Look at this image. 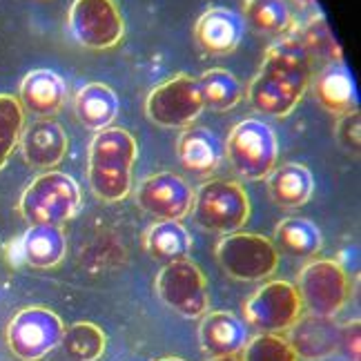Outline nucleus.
<instances>
[{
  "label": "nucleus",
  "instance_id": "f257e3e1",
  "mask_svg": "<svg viewBox=\"0 0 361 361\" xmlns=\"http://www.w3.org/2000/svg\"><path fill=\"white\" fill-rule=\"evenodd\" d=\"M312 80V56L301 40L281 36L266 51L257 76L250 80L247 101L259 114L283 118L295 112Z\"/></svg>",
  "mask_w": 361,
  "mask_h": 361
},
{
  "label": "nucleus",
  "instance_id": "f03ea898",
  "mask_svg": "<svg viewBox=\"0 0 361 361\" xmlns=\"http://www.w3.org/2000/svg\"><path fill=\"white\" fill-rule=\"evenodd\" d=\"M138 147L134 136L123 128L101 130L92 138L87 154L90 188L101 201L116 203L132 190V170Z\"/></svg>",
  "mask_w": 361,
  "mask_h": 361
},
{
  "label": "nucleus",
  "instance_id": "7ed1b4c3",
  "mask_svg": "<svg viewBox=\"0 0 361 361\" xmlns=\"http://www.w3.org/2000/svg\"><path fill=\"white\" fill-rule=\"evenodd\" d=\"M20 214L32 226H63L80 210V188L63 172L36 176L20 197Z\"/></svg>",
  "mask_w": 361,
  "mask_h": 361
},
{
  "label": "nucleus",
  "instance_id": "20e7f679",
  "mask_svg": "<svg viewBox=\"0 0 361 361\" xmlns=\"http://www.w3.org/2000/svg\"><path fill=\"white\" fill-rule=\"evenodd\" d=\"M192 212L199 228L216 234H232L247 224L250 197L237 180L212 178L194 194Z\"/></svg>",
  "mask_w": 361,
  "mask_h": 361
},
{
  "label": "nucleus",
  "instance_id": "39448f33",
  "mask_svg": "<svg viewBox=\"0 0 361 361\" xmlns=\"http://www.w3.org/2000/svg\"><path fill=\"white\" fill-rule=\"evenodd\" d=\"M224 154L237 174L247 180H261L276 168L279 145H276V136L268 123L259 118H245L234 125Z\"/></svg>",
  "mask_w": 361,
  "mask_h": 361
},
{
  "label": "nucleus",
  "instance_id": "423d86ee",
  "mask_svg": "<svg viewBox=\"0 0 361 361\" xmlns=\"http://www.w3.org/2000/svg\"><path fill=\"white\" fill-rule=\"evenodd\" d=\"M216 261L232 279L263 281L279 268V250L261 234L232 232L219 241Z\"/></svg>",
  "mask_w": 361,
  "mask_h": 361
},
{
  "label": "nucleus",
  "instance_id": "0eeeda50",
  "mask_svg": "<svg viewBox=\"0 0 361 361\" xmlns=\"http://www.w3.org/2000/svg\"><path fill=\"white\" fill-rule=\"evenodd\" d=\"M297 293L310 314L337 317L350 297V281L343 266L335 259L310 261L299 272Z\"/></svg>",
  "mask_w": 361,
  "mask_h": 361
},
{
  "label": "nucleus",
  "instance_id": "6e6552de",
  "mask_svg": "<svg viewBox=\"0 0 361 361\" xmlns=\"http://www.w3.org/2000/svg\"><path fill=\"white\" fill-rule=\"evenodd\" d=\"M67 30L80 47L112 49L125 36V20L116 0H74Z\"/></svg>",
  "mask_w": 361,
  "mask_h": 361
},
{
  "label": "nucleus",
  "instance_id": "1a4fd4ad",
  "mask_svg": "<svg viewBox=\"0 0 361 361\" xmlns=\"http://www.w3.org/2000/svg\"><path fill=\"white\" fill-rule=\"evenodd\" d=\"M205 109L199 80L190 74H174L147 94L145 112L161 128H190Z\"/></svg>",
  "mask_w": 361,
  "mask_h": 361
},
{
  "label": "nucleus",
  "instance_id": "9d476101",
  "mask_svg": "<svg viewBox=\"0 0 361 361\" xmlns=\"http://www.w3.org/2000/svg\"><path fill=\"white\" fill-rule=\"evenodd\" d=\"M63 332V319L56 312L32 305L13 314L7 326V345L23 361H40L54 348H59Z\"/></svg>",
  "mask_w": 361,
  "mask_h": 361
},
{
  "label": "nucleus",
  "instance_id": "9b49d317",
  "mask_svg": "<svg viewBox=\"0 0 361 361\" xmlns=\"http://www.w3.org/2000/svg\"><path fill=\"white\" fill-rule=\"evenodd\" d=\"M243 314L259 335H281L303 314V305L293 283L268 281L245 301Z\"/></svg>",
  "mask_w": 361,
  "mask_h": 361
},
{
  "label": "nucleus",
  "instance_id": "f8f14e48",
  "mask_svg": "<svg viewBox=\"0 0 361 361\" xmlns=\"http://www.w3.org/2000/svg\"><path fill=\"white\" fill-rule=\"evenodd\" d=\"M157 293L170 310L185 319L203 317L210 305L205 276L197 263L190 259L165 263L157 276Z\"/></svg>",
  "mask_w": 361,
  "mask_h": 361
},
{
  "label": "nucleus",
  "instance_id": "ddd939ff",
  "mask_svg": "<svg viewBox=\"0 0 361 361\" xmlns=\"http://www.w3.org/2000/svg\"><path fill=\"white\" fill-rule=\"evenodd\" d=\"M136 203L159 221H180L192 212L194 192L178 174L159 172L141 180L136 190Z\"/></svg>",
  "mask_w": 361,
  "mask_h": 361
},
{
  "label": "nucleus",
  "instance_id": "4468645a",
  "mask_svg": "<svg viewBox=\"0 0 361 361\" xmlns=\"http://www.w3.org/2000/svg\"><path fill=\"white\" fill-rule=\"evenodd\" d=\"M286 341L295 350L297 359L322 361L341 348V326L335 322V317L305 312L290 326Z\"/></svg>",
  "mask_w": 361,
  "mask_h": 361
},
{
  "label": "nucleus",
  "instance_id": "2eb2a0df",
  "mask_svg": "<svg viewBox=\"0 0 361 361\" xmlns=\"http://www.w3.org/2000/svg\"><path fill=\"white\" fill-rule=\"evenodd\" d=\"M243 30L245 23L237 11L228 7H210L201 13L197 25H194V38L205 54L226 56L239 47Z\"/></svg>",
  "mask_w": 361,
  "mask_h": 361
},
{
  "label": "nucleus",
  "instance_id": "dca6fc26",
  "mask_svg": "<svg viewBox=\"0 0 361 361\" xmlns=\"http://www.w3.org/2000/svg\"><path fill=\"white\" fill-rule=\"evenodd\" d=\"M67 147L69 141L65 130L51 118H40L20 134L23 159L38 170H49L59 165L67 154Z\"/></svg>",
  "mask_w": 361,
  "mask_h": 361
},
{
  "label": "nucleus",
  "instance_id": "f3484780",
  "mask_svg": "<svg viewBox=\"0 0 361 361\" xmlns=\"http://www.w3.org/2000/svg\"><path fill=\"white\" fill-rule=\"evenodd\" d=\"M199 341L201 348L210 357H228L239 355L250 341V335L247 326L237 314L216 310L203 314L199 326Z\"/></svg>",
  "mask_w": 361,
  "mask_h": 361
},
{
  "label": "nucleus",
  "instance_id": "a211bd4d",
  "mask_svg": "<svg viewBox=\"0 0 361 361\" xmlns=\"http://www.w3.org/2000/svg\"><path fill=\"white\" fill-rule=\"evenodd\" d=\"M314 99L319 101L324 109H328L330 114L343 116L357 112V87L350 69L339 63H328L322 72L314 76L312 82Z\"/></svg>",
  "mask_w": 361,
  "mask_h": 361
},
{
  "label": "nucleus",
  "instance_id": "6ab92c4d",
  "mask_svg": "<svg viewBox=\"0 0 361 361\" xmlns=\"http://www.w3.org/2000/svg\"><path fill=\"white\" fill-rule=\"evenodd\" d=\"M67 85L51 69H34L20 82V105L40 118H49L65 105Z\"/></svg>",
  "mask_w": 361,
  "mask_h": 361
},
{
  "label": "nucleus",
  "instance_id": "aec40b11",
  "mask_svg": "<svg viewBox=\"0 0 361 361\" xmlns=\"http://www.w3.org/2000/svg\"><path fill=\"white\" fill-rule=\"evenodd\" d=\"M74 109L80 125L87 130L101 132L112 128V123L118 114V96L112 87L103 82H87L82 85L74 99Z\"/></svg>",
  "mask_w": 361,
  "mask_h": 361
},
{
  "label": "nucleus",
  "instance_id": "412c9836",
  "mask_svg": "<svg viewBox=\"0 0 361 361\" xmlns=\"http://www.w3.org/2000/svg\"><path fill=\"white\" fill-rule=\"evenodd\" d=\"M176 152L183 168L197 174L214 172L221 165V159H224V145L205 128H188L178 136Z\"/></svg>",
  "mask_w": 361,
  "mask_h": 361
},
{
  "label": "nucleus",
  "instance_id": "4be33fe9",
  "mask_svg": "<svg viewBox=\"0 0 361 361\" xmlns=\"http://www.w3.org/2000/svg\"><path fill=\"white\" fill-rule=\"evenodd\" d=\"M18 247L20 259L32 268H54L65 259L67 241L59 226H30Z\"/></svg>",
  "mask_w": 361,
  "mask_h": 361
},
{
  "label": "nucleus",
  "instance_id": "5701e85b",
  "mask_svg": "<svg viewBox=\"0 0 361 361\" xmlns=\"http://www.w3.org/2000/svg\"><path fill=\"white\" fill-rule=\"evenodd\" d=\"M268 190L276 205L301 207L310 201L314 180L310 170L301 163H286L268 174Z\"/></svg>",
  "mask_w": 361,
  "mask_h": 361
},
{
  "label": "nucleus",
  "instance_id": "b1692460",
  "mask_svg": "<svg viewBox=\"0 0 361 361\" xmlns=\"http://www.w3.org/2000/svg\"><path fill=\"white\" fill-rule=\"evenodd\" d=\"M145 247L152 259L163 263L183 261L192 252V237L178 221H159L145 234Z\"/></svg>",
  "mask_w": 361,
  "mask_h": 361
},
{
  "label": "nucleus",
  "instance_id": "393cba45",
  "mask_svg": "<svg viewBox=\"0 0 361 361\" xmlns=\"http://www.w3.org/2000/svg\"><path fill=\"white\" fill-rule=\"evenodd\" d=\"M274 241L286 255L297 259L317 257L324 245L319 228L310 219H301V216H288L279 221V226L274 230Z\"/></svg>",
  "mask_w": 361,
  "mask_h": 361
},
{
  "label": "nucleus",
  "instance_id": "a878e982",
  "mask_svg": "<svg viewBox=\"0 0 361 361\" xmlns=\"http://www.w3.org/2000/svg\"><path fill=\"white\" fill-rule=\"evenodd\" d=\"M243 18L255 32L266 36H288L295 30L293 9L286 0H245Z\"/></svg>",
  "mask_w": 361,
  "mask_h": 361
},
{
  "label": "nucleus",
  "instance_id": "bb28decb",
  "mask_svg": "<svg viewBox=\"0 0 361 361\" xmlns=\"http://www.w3.org/2000/svg\"><path fill=\"white\" fill-rule=\"evenodd\" d=\"M199 87L203 96V105L214 109V112H228L243 99V87L237 76L228 69H207L199 78Z\"/></svg>",
  "mask_w": 361,
  "mask_h": 361
},
{
  "label": "nucleus",
  "instance_id": "cd10ccee",
  "mask_svg": "<svg viewBox=\"0 0 361 361\" xmlns=\"http://www.w3.org/2000/svg\"><path fill=\"white\" fill-rule=\"evenodd\" d=\"M61 345L72 361H99L105 355L107 337L96 324L78 322L65 328Z\"/></svg>",
  "mask_w": 361,
  "mask_h": 361
},
{
  "label": "nucleus",
  "instance_id": "c85d7f7f",
  "mask_svg": "<svg viewBox=\"0 0 361 361\" xmlns=\"http://www.w3.org/2000/svg\"><path fill=\"white\" fill-rule=\"evenodd\" d=\"M25 130V109L11 94H0V170L5 168L11 152L20 143Z\"/></svg>",
  "mask_w": 361,
  "mask_h": 361
},
{
  "label": "nucleus",
  "instance_id": "c756f323",
  "mask_svg": "<svg viewBox=\"0 0 361 361\" xmlns=\"http://www.w3.org/2000/svg\"><path fill=\"white\" fill-rule=\"evenodd\" d=\"M241 361H299L281 335H257L241 350Z\"/></svg>",
  "mask_w": 361,
  "mask_h": 361
},
{
  "label": "nucleus",
  "instance_id": "7c9ffc66",
  "mask_svg": "<svg viewBox=\"0 0 361 361\" xmlns=\"http://www.w3.org/2000/svg\"><path fill=\"white\" fill-rule=\"evenodd\" d=\"M337 141L341 143L343 149H348L350 154H359V112H350V114H343L339 116L337 123Z\"/></svg>",
  "mask_w": 361,
  "mask_h": 361
},
{
  "label": "nucleus",
  "instance_id": "2f4dec72",
  "mask_svg": "<svg viewBox=\"0 0 361 361\" xmlns=\"http://www.w3.org/2000/svg\"><path fill=\"white\" fill-rule=\"evenodd\" d=\"M359 330H361L359 319H355V322H348L341 328V348L348 353V357L353 361H359V355H361V348H359L361 332Z\"/></svg>",
  "mask_w": 361,
  "mask_h": 361
},
{
  "label": "nucleus",
  "instance_id": "473e14b6",
  "mask_svg": "<svg viewBox=\"0 0 361 361\" xmlns=\"http://www.w3.org/2000/svg\"><path fill=\"white\" fill-rule=\"evenodd\" d=\"M210 361H241V355H228V357H212Z\"/></svg>",
  "mask_w": 361,
  "mask_h": 361
},
{
  "label": "nucleus",
  "instance_id": "72a5a7b5",
  "mask_svg": "<svg viewBox=\"0 0 361 361\" xmlns=\"http://www.w3.org/2000/svg\"><path fill=\"white\" fill-rule=\"evenodd\" d=\"M295 3H297L299 7H314L317 0H295Z\"/></svg>",
  "mask_w": 361,
  "mask_h": 361
},
{
  "label": "nucleus",
  "instance_id": "f704fd0d",
  "mask_svg": "<svg viewBox=\"0 0 361 361\" xmlns=\"http://www.w3.org/2000/svg\"><path fill=\"white\" fill-rule=\"evenodd\" d=\"M161 361H185V359H180V357H165V359H161Z\"/></svg>",
  "mask_w": 361,
  "mask_h": 361
}]
</instances>
